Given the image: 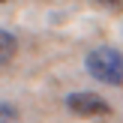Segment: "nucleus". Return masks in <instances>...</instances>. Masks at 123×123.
<instances>
[{"mask_svg": "<svg viewBox=\"0 0 123 123\" xmlns=\"http://www.w3.org/2000/svg\"><path fill=\"white\" fill-rule=\"evenodd\" d=\"M87 72L102 84H111V87H120L123 84V54L117 48H93L87 54Z\"/></svg>", "mask_w": 123, "mask_h": 123, "instance_id": "1", "label": "nucleus"}, {"mask_svg": "<svg viewBox=\"0 0 123 123\" xmlns=\"http://www.w3.org/2000/svg\"><path fill=\"white\" fill-rule=\"evenodd\" d=\"M66 108L72 114H78V117H105V114H111V105L99 93H90V90L69 93L66 96Z\"/></svg>", "mask_w": 123, "mask_h": 123, "instance_id": "2", "label": "nucleus"}, {"mask_svg": "<svg viewBox=\"0 0 123 123\" xmlns=\"http://www.w3.org/2000/svg\"><path fill=\"white\" fill-rule=\"evenodd\" d=\"M15 51H18V42H15V36L9 33V30H0V66H6L12 57H15Z\"/></svg>", "mask_w": 123, "mask_h": 123, "instance_id": "3", "label": "nucleus"}, {"mask_svg": "<svg viewBox=\"0 0 123 123\" xmlns=\"http://www.w3.org/2000/svg\"><path fill=\"white\" fill-rule=\"evenodd\" d=\"M15 117H18V111H15V108H12L9 102H0V123H12Z\"/></svg>", "mask_w": 123, "mask_h": 123, "instance_id": "4", "label": "nucleus"}, {"mask_svg": "<svg viewBox=\"0 0 123 123\" xmlns=\"http://www.w3.org/2000/svg\"><path fill=\"white\" fill-rule=\"evenodd\" d=\"M99 3H105V6H114V9H123V0H99Z\"/></svg>", "mask_w": 123, "mask_h": 123, "instance_id": "5", "label": "nucleus"}, {"mask_svg": "<svg viewBox=\"0 0 123 123\" xmlns=\"http://www.w3.org/2000/svg\"><path fill=\"white\" fill-rule=\"evenodd\" d=\"M0 3H3V0H0Z\"/></svg>", "mask_w": 123, "mask_h": 123, "instance_id": "6", "label": "nucleus"}]
</instances>
